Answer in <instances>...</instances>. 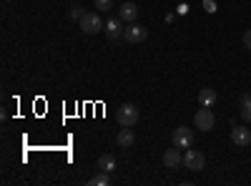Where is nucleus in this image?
Returning a JSON list of instances; mask_svg holds the SVG:
<instances>
[{"label": "nucleus", "mask_w": 251, "mask_h": 186, "mask_svg": "<svg viewBox=\"0 0 251 186\" xmlns=\"http://www.w3.org/2000/svg\"><path fill=\"white\" fill-rule=\"evenodd\" d=\"M194 123H196L199 131H211L214 123H216V116H214V111L208 108V106H201L196 111V116H194Z\"/></svg>", "instance_id": "7ed1b4c3"}, {"label": "nucleus", "mask_w": 251, "mask_h": 186, "mask_svg": "<svg viewBox=\"0 0 251 186\" xmlns=\"http://www.w3.org/2000/svg\"><path fill=\"white\" fill-rule=\"evenodd\" d=\"M93 5H96V10L108 13V10H113V0H93Z\"/></svg>", "instance_id": "dca6fc26"}, {"label": "nucleus", "mask_w": 251, "mask_h": 186, "mask_svg": "<svg viewBox=\"0 0 251 186\" xmlns=\"http://www.w3.org/2000/svg\"><path fill=\"white\" fill-rule=\"evenodd\" d=\"M68 15H71V18H73V20H80V18H83V15H86V10H83V8H80V5H73V8H71V10H68Z\"/></svg>", "instance_id": "f3484780"}, {"label": "nucleus", "mask_w": 251, "mask_h": 186, "mask_svg": "<svg viewBox=\"0 0 251 186\" xmlns=\"http://www.w3.org/2000/svg\"><path fill=\"white\" fill-rule=\"evenodd\" d=\"M116 143L121 149H131L133 146V143H136V133L131 131V126H121V131L116 136Z\"/></svg>", "instance_id": "9d476101"}, {"label": "nucleus", "mask_w": 251, "mask_h": 186, "mask_svg": "<svg viewBox=\"0 0 251 186\" xmlns=\"http://www.w3.org/2000/svg\"><path fill=\"white\" fill-rule=\"evenodd\" d=\"M123 38L128 40V43H133V46H136V43H143V40L149 38V28H143V26H138V23H128Z\"/></svg>", "instance_id": "39448f33"}, {"label": "nucleus", "mask_w": 251, "mask_h": 186, "mask_svg": "<svg viewBox=\"0 0 251 186\" xmlns=\"http://www.w3.org/2000/svg\"><path fill=\"white\" fill-rule=\"evenodd\" d=\"M183 163V156H181V149L178 146H174V149H169L163 154V166L166 169H178Z\"/></svg>", "instance_id": "1a4fd4ad"}, {"label": "nucleus", "mask_w": 251, "mask_h": 186, "mask_svg": "<svg viewBox=\"0 0 251 186\" xmlns=\"http://www.w3.org/2000/svg\"><path fill=\"white\" fill-rule=\"evenodd\" d=\"M201 5H203L206 13H216V8H219V5H216V0H203Z\"/></svg>", "instance_id": "a211bd4d"}, {"label": "nucleus", "mask_w": 251, "mask_h": 186, "mask_svg": "<svg viewBox=\"0 0 251 186\" xmlns=\"http://www.w3.org/2000/svg\"><path fill=\"white\" fill-rule=\"evenodd\" d=\"M78 26H80V30L86 33V35H96V33L103 30V20L98 18V13H86V15L78 20Z\"/></svg>", "instance_id": "f03ea898"}, {"label": "nucleus", "mask_w": 251, "mask_h": 186, "mask_svg": "<svg viewBox=\"0 0 251 186\" xmlns=\"http://www.w3.org/2000/svg\"><path fill=\"white\" fill-rule=\"evenodd\" d=\"M138 108L133 106V103H123V106L116 108V121H118V126H136L138 123Z\"/></svg>", "instance_id": "f257e3e1"}, {"label": "nucleus", "mask_w": 251, "mask_h": 186, "mask_svg": "<svg viewBox=\"0 0 251 186\" xmlns=\"http://www.w3.org/2000/svg\"><path fill=\"white\" fill-rule=\"evenodd\" d=\"M199 103H201V106L211 108L214 103H216V91H214V88H201V91H199Z\"/></svg>", "instance_id": "f8f14e48"}, {"label": "nucleus", "mask_w": 251, "mask_h": 186, "mask_svg": "<svg viewBox=\"0 0 251 186\" xmlns=\"http://www.w3.org/2000/svg\"><path fill=\"white\" fill-rule=\"evenodd\" d=\"M118 18H123L126 23H136V18H138V8H136V3H121V8H118Z\"/></svg>", "instance_id": "9b49d317"}, {"label": "nucleus", "mask_w": 251, "mask_h": 186, "mask_svg": "<svg viewBox=\"0 0 251 186\" xmlns=\"http://www.w3.org/2000/svg\"><path fill=\"white\" fill-rule=\"evenodd\" d=\"M183 166L191 169V171H203L206 156H203L199 149H186V154H183Z\"/></svg>", "instance_id": "20e7f679"}, {"label": "nucleus", "mask_w": 251, "mask_h": 186, "mask_svg": "<svg viewBox=\"0 0 251 186\" xmlns=\"http://www.w3.org/2000/svg\"><path fill=\"white\" fill-rule=\"evenodd\" d=\"M123 23L126 20L123 18H111L108 23H106V35H108V40H118V38H123V33H126V28H123Z\"/></svg>", "instance_id": "6e6552de"}, {"label": "nucleus", "mask_w": 251, "mask_h": 186, "mask_svg": "<svg viewBox=\"0 0 251 186\" xmlns=\"http://www.w3.org/2000/svg\"><path fill=\"white\" fill-rule=\"evenodd\" d=\"M231 141H234V146L244 149L251 143V131L246 126H236V123H231Z\"/></svg>", "instance_id": "423d86ee"}, {"label": "nucleus", "mask_w": 251, "mask_h": 186, "mask_svg": "<svg viewBox=\"0 0 251 186\" xmlns=\"http://www.w3.org/2000/svg\"><path fill=\"white\" fill-rule=\"evenodd\" d=\"M244 46L251 51V30H246V33H244Z\"/></svg>", "instance_id": "6ab92c4d"}, {"label": "nucleus", "mask_w": 251, "mask_h": 186, "mask_svg": "<svg viewBox=\"0 0 251 186\" xmlns=\"http://www.w3.org/2000/svg\"><path fill=\"white\" fill-rule=\"evenodd\" d=\"M191 143H194V133H191V129L178 126V129L174 131V146H178V149H191Z\"/></svg>", "instance_id": "0eeeda50"}, {"label": "nucleus", "mask_w": 251, "mask_h": 186, "mask_svg": "<svg viewBox=\"0 0 251 186\" xmlns=\"http://www.w3.org/2000/svg\"><path fill=\"white\" fill-rule=\"evenodd\" d=\"M239 106H241V118L249 123V121H251V93H241Z\"/></svg>", "instance_id": "ddd939ff"}, {"label": "nucleus", "mask_w": 251, "mask_h": 186, "mask_svg": "<svg viewBox=\"0 0 251 186\" xmlns=\"http://www.w3.org/2000/svg\"><path fill=\"white\" fill-rule=\"evenodd\" d=\"M88 184H91V186H108V184H111V176H108V171H98Z\"/></svg>", "instance_id": "2eb2a0df"}, {"label": "nucleus", "mask_w": 251, "mask_h": 186, "mask_svg": "<svg viewBox=\"0 0 251 186\" xmlns=\"http://www.w3.org/2000/svg\"><path fill=\"white\" fill-rule=\"evenodd\" d=\"M98 169H100V171H108V174L116 171V159H113L111 154H103V156L98 159Z\"/></svg>", "instance_id": "4468645a"}]
</instances>
